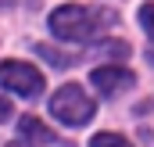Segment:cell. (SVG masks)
<instances>
[{
	"mask_svg": "<svg viewBox=\"0 0 154 147\" xmlns=\"http://www.w3.org/2000/svg\"><path fill=\"white\" fill-rule=\"evenodd\" d=\"M90 147H133L125 136H118V133H97L93 140H90Z\"/></svg>",
	"mask_w": 154,
	"mask_h": 147,
	"instance_id": "52a82bcc",
	"label": "cell"
},
{
	"mask_svg": "<svg viewBox=\"0 0 154 147\" xmlns=\"http://www.w3.org/2000/svg\"><path fill=\"white\" fill-rule=\"evenodd\" d=\"M7 118H11V101L0 97V122H7Z\"/></svg>",
	"mask_w": 154,
	"mask_h": 147,
	"instance_id": "9c48e42d",
	"label": "cell"
},
{
	"mask_svg": "<svg viewBox=\"0 0 154 147\" xmlns=\"http://www.w3.org/2000/svg\"><path fill=\"white\" fill-rule=\"evenodd\" d=\"M18 126H22V136H25V140H32V144H54V140H57V136H54L39 118H32V115H25Z\"/></svg>",
	"mask_w": 154,
	"mask_h": 147,
	"instance_id": "5b68a950",
	"label": "cell"
},
{
	"mask_svg": "<svg viewBox=\"0 0 154 147\" xmlns=\"http://www.w3.org/2000/svg\"><path fill=\"white\" fill-rule=\"evenodd\" d=\"M50 111H54V118H57V122H65V126H86V122L93 118L97 104L86 97V90H82V86L68 83V86H61V90L50 97Z\"/></svg>",
	"mask_w": 154,
	"mask_h": 147,
	"instance_id": "7a4b0ae2",
	"label": "cell"
},
{
	"mask_svg": "<svg viewBox=\"0 0 154 147\" xmlns=\"http://www.w3.org/2000/svg\"><path fill=\"white\" fill-rule=\"evenodd\" d=\"M140 25H143L147 36L154 39V4H143V7H140Z\"/></svg>",
	"mask_w": 154,
	"mask_h": 147,
	"instance_id": "ba28073f",
	"label": "cell"
},
{
	"mask_svg": "<svg viewBox=\"0 0 154 147\" xmlns=\"http://www.w3.org/2000/svg\"><path fill=\"white\" fill-rule=\"evenodd\" d=\"M0 86L14 90L22 97H39L43 93V72L25 65V61H0Z\"/></svg>",
	"mask_w": 154,
	"mask_h": 147,
	"instance_id": "3957f363",
	"label": "cell"
},
{
	"mask_svg": "<svg viewBox=\"0 0 154 147\" xmlns=\"http://www.w3.org/2000/svg\"><path fill=\"white\" fill-rule=\"evenodd\" d=\"M36 54H39V58H47L50 65H57V68H68V65H75V58H72V54H65V50H54V47H47V43H36Z\"/></svg>",
	"mask_w": 154,
	"mask_h": 147,
	"instance_id": "8992f818",
	"label": "cell"
},
{
	"mask_svg": "<svg viewBox=\"0 0 154 147\" xmlns=\"http://www.w3.org/2000/svg\"><path fill=\"white\" fill-rule=\"evenodd\" d=\"M7 147H29V144H7Z\"/></svg>",
	"mask_w": 154,
	"mask_h": 147,
	"instance_id": "30bf717a",
	"label": "cell"
},
{
	"mask_svg": "<svg viewBox=\"0 0 154 147\" xmlns=\"http://www.w3.org/2000/svg\"><path fill=\"white\" fill-rule=\"evenodd\" d=\"M104 25H111V14L100 11V7H82V4H65L50 14V33L57 39H68V43H82V39H93Z\"/></svg>",
	"mask_w": 154,
	"mask_h": 147,
	"instance_id": "6da1fadb",
	"label": "cell"
},
{
	"mask_svg": "<svg viewBox=\"0 0 154 147\" xmlns=\"http://www.w3.org/2000/svg\"><path fill=\"white\" fill-rule=\"evenodd\" d=\"M93 86L100 90V93H122V90H129L136 79L129 68H118V65H100V68H93Z\"/></svg>",
	"mask_w": 154,
	"mask_h": 147,
	"instance_id": "277c9868",
	"label": "cell"
}]
</instances>
